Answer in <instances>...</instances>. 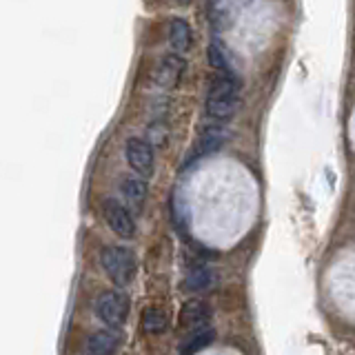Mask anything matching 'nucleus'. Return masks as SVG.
<instances>
[{
	"label": "nucleus",
	"mask_w": 355,
	"mask_h": 355,
	"mask_svg": "<svg viewBox=\"0 0 355 355\" xmlns=\"http://www.w3.org/2000/svg\"><path fill=\"white\" fill-rule=\"evenodd\" d=\"M240 107V87L231 76H220L211 85L205 109L207 116L214 120H229Z\"/></svg>",
	"instance_id": "nucleus-1"
},
{
	"label": "nucleus",
	"mask_w": 355,
	"mask_h": 355,
	"mask_svg": "<svg viewBox=\"0 0 355 355\" xmlns=\"http://www.w3.org/2000/svg\"><path fill=\"white\" fill-rule=\"evenodd\" d=\"M142 329L151 333V336H158V333L166 331V315L160 309H147L142 315Z\"/></svg>",
	"instance_id": "nucleus-14"
},
{
	"label": "nucleus",
	"mask_w": 355,
	"mask_h": 355,
	"mask_svg": "<svg viewBox=\"0 0 355 355\" xmlns=\"http://www.w3.org/2000/svg\"><path fill=\"white\" fill-rule=\"evenodd\" d=\"M214 284V271L209 269L207 264H193L191 269H189L187 277H184V288L191 293H202L207 288Z\"/></svg>",
	"instance_id": "nucleus-10"
},
{
	"label": "nucleus",
	"mask_w": 355,
	"mask_h": 355,
	"mask_svg": "<svg viewBox=\"0 0 355 355\" xmlns=\"http://www.w3.org/2000/svg\"><path fill=\"white\" fill-rule=\"evenodd\" d=\"M125 153H127V162L136 173L140 175H151L153 173V164H155V155H153V144L144 138H129L125 144Z\"/></svg>",
	"instance_id": "nucleus-5"
},
{
	"label": "nucleus",
	"mask_w": 355,
	"mask_h": 355,
	"mask_svg": "<svg viewBox=\"0 0 355 355\" xmlns=\"http://www.w3.org/2000/svg\"><path fill=\"white\" fill-rule=\"evenodd\" d=\"M209 64L214 67L218 71H227V60H225V53L218 47V44H211L209 47Z\"/></svg>",
	"instance_id": "nucleus-15"
},
{
	"label": "nucleus",
	"mask_w": 355,
	"mask_h": 355,
	"mask_svg": "<svg viewBox=\"0 0 355 355\" xmlns=\"http://www.w3.org/2000/svg\"><path fill=\"white\" fill-rule=\"evenodd\" d=\"M100 264L109 280L118 286H127L136 277V253L127 247H105L100 251Z\"/></svg>",
	"instance_id": "nucleus-2"
},
{
	"label": "nucleus",
	"mask_w": 355,
	"mask_h": 355,
	"mask_svg": "<svg viewBox=\"0 0 355 355\" xmlns=\"http://www.w3.org/2000/svg\"><path fill=\"white\" fill-rule=\"evenodd\" d=\"M227 140V131L222 129H207L202 136L198 140V155H207V153H214L218 151L222 144Z\"/></svg>",
	"instance_id": "nucleus-12"
},
{
	"label": "nucleus",
	"mask_w": 355,
	"mask_h": 355,
	"mask_svg": "<svg viewBox=\"0 0 355 355\" xmlns=\"http://www.w3.org/2000/svg\"><path fill=\"white\" fill-rule=\"evenodd\" d=\"M214 342V331H211V327H205V329H200L196 333H191L184 344V355H193L198 351H202L207 349L209 344Z\"/></svg>",
	"instance_id": "nucleus-13"
},
{
	"label": "nucleus",
	"mask_w": 355,
	"mask_h": 355,
	"mask_svg": "<svg viewBox=\"0 0 355 355\" xmlns=\"http://www.w3.org/2000/svg\"><path fill=\"white\" fill-rule=\"evenodd\" d=\"M103 216H105V222L109 225V229L114 231L118 238L129 240L136 236V220H133L131 211L122 202H118V200H105Z\"/></svg>",
	"instance_id": "nucleus-4"
},
{
	"label": "nucleus",
	"mask_w": 355,
	"mask_h": 355,
	"mask_svg": "<svg viewBox=\"0 0 355 355\" xmlns=\"http://www.w3.org/2000/svg\"><path fill=\"white\" fill-rule=\"evenodd\" d=\"M180 3H187V0H180Z\"/></svg>",
	"instance_id": "nucleus-16"
},
{
	"label": "nucleus",
	"mask_w": 355,
	"mask_h": 355,
	"mask_svg": "<svg viewBox=\"0 0 355 355\" xmlns=\"http://www.w3.org/2000/svg\"><path fill=\"white\" fill-rule=\"evenodd\" d=\"M191 40H193V33H191V27H189V22L182 20V18L171 20V25H169L171 47L178 49V51H187L189 47H191Z\"/></svg>",
	"instance_id": "nucleus-11"
},
{
	"label": "nucleus",
	"mask_w": 355,
	"mask_h": 355,
	"mask_svg": "<svg viewBox=\"0 0 355 355\" xmlns=\"http://www.w3.org/2000/svg\"><path fill=\"white\" fill-rule=\"evenodd\" d=\"M184 73V58L178 53H166L158 60L153 69V80L160 89H173L178 87V83L182 80Z\"/></svg>",
	"instance_id": "nucleus-6"
},
{
	"label": "nucleus",
	"mask_w": 355,
	"mask_h": 355,
	"mask_svg": "<svg viewBox=\"0 0 355 355\" xmlns=\"http://www.w3.org/2000/svg\"><path fill=\"white\" fill-rule=\"evenodd\" d=\"M120 191L131 209L140 211L144 207V200H147V182H144L142 178H125L120 184Z\"/></svg>",
	"instance_id": "nucleus-9"
},
{
	"label": "nucleus",
	"mask_w": 355,
	"mask_h": 355,
	"mask_svg": "<svg viewBox=\"0 0 355 355\" xmlns=\"http://www.w3.org/2000/svg\"><path fill=\"white\" fill-rule=\"evenodd\" d=\"M122 336L118 329H103L96 331L87 342V351L89 355H116V351L120 349Z\"/></svg>",
	"instance_id": "nucleus-8"
},
{
	"label": "nucleus",
	"mask_w": 355,
	"mask_h": 355,
	"mask_svg": "<svg viewBox=\"0 0 355 355\" xmlns=\"http://www.w3.org/2000/svg\"><path fill=\"white\" fill-rule=\"evenodd\" d=\"M209 318H211V306L207 304V300L202 297H193L184 302L180 311V327L191 336V333L209 327Z\"/></svg>",
	"instance_id": "nucleus-7"
},
{
	"label": "nucleus",
	"mask_w": 355,
	"mask_h": 355,
	"mask_svg": "<svg viewBox=\"0 0 355 355\" xmlns=\"http://www.w3.org/2000/svg\"><path fill=\"white\" fill-rule=\"evenodd\" d=\"M131 302L122 291H105L96 300V315L109 329H120L129 318Z\"/></svg>",
	"instance_id": "nucleus-3"
}]
</instances>
